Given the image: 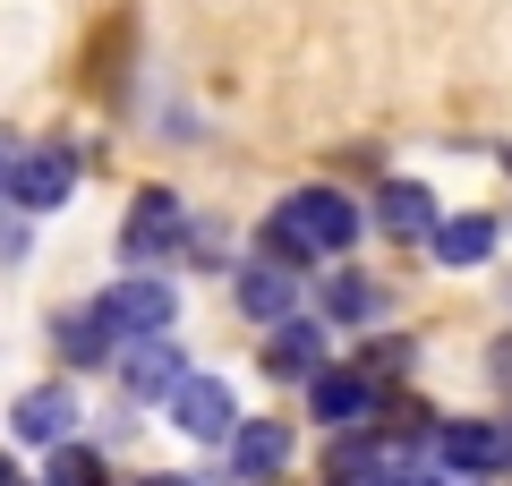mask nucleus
I'll list each match as a JSON object with an SVG mask.
<instances>
[{
    "label": "nucleus",
    "mask_w": 512,
    "mask_h": 486,
    "mask_svg": "<svg viewBox=\"0 0 512 486\" xmlns=\"http://www.w3.org/2000/svg\"><path fill=\"white\" fill-rule=\"evenodd\" d=\"M0 197H9V154H0Z\"/></svg>",
    "instance_id": "obj_23"
},
{
    "label": "nucleus",
    "mask_w": 512,
    "mask_h": 486,
    "mask_svg": "<svg viewBox=\"0 0 512 486\" xmlns=\"http://www.w3.org/2000/svg\"><path fill=\"white\" fill-rule=\"evenodd\" d=\"M367 231V214L342 197V188H291V197L265 214V256L291 273L325 265V256H350V239Z\"/></svg>",
    "instance_id": "obj_1"
},
{
    "label": "nucleus",
    "mask_w": 512,
    "mask_h": 486,
    "mask_svg": "<svg viewBox=\"0 0 512 486\" xmlns=\"http://www.w3.org/2000/svg\"><path fill=\"white\" fill-rule=\"evenodd\" d=\"M26 222H35V214H18V205L0 214V265H18V256L35 248V231H26Z\"/></svg>",
    "instance_id": "obj_18"
},
{
    "label": "nucleus",
    "mask_w": 512,
    "mask_h": 486,
    "mask_svg": "<svg viewBox=\"0 0 512 486\" xmlns=\"http://www.w3.org/2000/svg\"><path fill=\"white\" fill-rule=\"evenodd\" d=\"M504 171H512V145H504Z\"/></svg>",
    "instance_id": "obj_24"
},
{
    "label": "nucleus",
    "mask_w": 512,
    "mask_h": 486,
    "mask_svg": "<svg viewBox=\"0 0 512 486\" xmlns=\"http://www.w3.org/2000/svg\"><path fill=\"white\" fill-rule=\"evenodd\" d=\"M188 256H197V265H231V256H222V231H214V222H188Z\"/></svg>",
    "instance_id": "obj_19"
},
{
    "label": "nucleus",
    "mask_w": 512,
    "mask_h": 486,
    "mask_svg": "<svg viewBox=\"0 0 512 486\" xmlns=\"http://www.w3.org/2000/svg\"><path fill=\"white\" fill-rule=\"evenodd\" d=\"M239 316H248V324H282V316H299V273L274 265V256L239 265Z\"/></svg>",
    "instance_id": "obj_13"
},
{
    "label": "nucleus",
    "mask_w": 512,
    "mask_h": 486,
    "mask_svg": "<svg viewBox=\"0 0 512 486\" xmlns=\"http://www.w3.org/2000/svg\"><path fill=\"white\" fill-rule=\"evenodd\" d=\"M487 376H495V393H512V333L487 350Z\"/></svg>",
    "instance_id": "obj_20"
},
{
    "label": "nucleus",
    "mask_w": 512,
    "mask_h": 486,
    "mask_svg": "<svg viewBox=\"0 0 512 486\" xmlns=\"http://www.w3.org/2000/svg\"><path fill=\"white\" fill-rule=\"evenodd\" d=\"M0 486H26V478H18V461H9V452H0Z\"/></svg>",
    "instance_id": "obj_22"
},
{
    "label": "nucleus",
    "mask_w": 512,
    "mask_h": 486,
    "mask_svg": "<svg viewBox=\"0 0 512 486\" xmlns=\"http://www.w3.org/2000/svg\"><path fill=\"white\" fill-rule=\"evenodd\" d=\"M171 427L188 435V444H231L239 435V401L222 376H188L180 393H171Z\"/></svg>",
    "instance_id": "obj_7"
},
{
    "label": "nucleus",
    "mask_w": 512,
    "mask_h": 486,
    "mask_svg": "<svg viewBox=\"0 0 512 486\" xmlns=\"http://www.w3.org/2000/svg\"><path fill=\"white\" fill-rule=\"evenodd\" d=\"M69 427H77V393L69 384H26L18 401H9V435H18V444H69Z\"/></svg>",
    "instance_id": "obj_10"
},
{
    "label": "nucleus",
    "mask_w": 512,
    "mask_h": 486,
    "mask_svg": "<svg viewBox=\"0 0 512 486\" xmlns=\"http://www.w3.org/2000/svg\"><path fill=\"white\" fill-rule=\"evenodd\" d=\"M316 367H333V359H325V324H308V316H282L274 333H265V376H282V384H308Z\"/></svg>",
    "instance_id": "obj_12"
},
{
    "label": "nucleus",
    "mask_w": 512,
    "mask_h": 486,
    "mask_svg": "<svg viewBox=\"0 0 512 486\" xmlns=\"http://www.w3.org/2000/svg\"><path fill=\"white\" fill-rule=\"evenodd\" d=\"M188 376H197V367L180 359V342H171V333H146V342L120 350V384H128L137 401H171Z\"/></svg>",
    "instance_id": "obj_9"
},
{
    "label": "nucleus",
    "mask_w": 512,
    "mask_h": 486,
    "mask_svg": "<svg viewBox=\"0 0 512 486\" xmlns=\"http://www.w3.org/2000/svg\"><path fill=\"white\" fill-rule=\"evenodd\" d=\"M495 239H504V222H495V214H453V222L436 231V265H461V273H470V265H487V256H495Z\"/></svg>",
    "instance_id": "obj_15"
},
{
    "label": "nucleus",
    "mask_w": 512,
    "mask_h": 486,
    "mask_svg": "<svg viewBox=\"0 0 512 486\" xmlns=\"http://www.w3.org/2000/svg\"><path fill=\"white\" fill-rule=\"evenodd\" d=\"M376 231L402 239V248H436V231H444L436 188H427V180H384L376 188Z\"/></svg>",
    "instance_id": "obj_8"
},
{
    "label": "nucleus",
    "mask_w": 512,
    "mask_h": 486,
    "mask_svg": "<svg viewBox=\"0 0 512 486\" xmlns=\"http://www.w3.org/2000/svg\"><path fill=\"white\" fill-rule=\"evenodd\" d=\"M52 342H60L69 367H103V359H120V324H111L103 299H94V307H69V316L52 324Z\"/></svg>",
    "instance_id": "obj_14"
},
{
    "label": "nucleus",
    "mask_w": 512,
    "mask_h": 486,
    "mask_svg": "<svg viewBox=\"0 0 512 486\" xmlns=\"http://www.w3.org/2000/svg\"><path fill=\"white\" fill-rule=\"evenodd\" d=\"M137 486H197V478H180V469H154V478H137Z\"/></svg>",
    "instance_id": "obj_21"
},
{
    "label": "nucleus",
    "mask_w": 512,
    "mask_h": 486,
    "mask_svg": "<svg viewBox=\"0 0 512 486\" xmlns=\"http://www.w3.org/2000/svg\"><path fill=\"white\" fill-rule=\"evenodd\" d=\"M103 316L120 324V350H128V342H146V333H171V324H180V290H171L163 273L137 265V273H120V282L103 290Z\"/></svg>",
    "instance_id": "obj_3"
},
{
    "label": "nucleus",
    "mask_w": 512,
    "mask_h": 486,
    "mask_svg": "<svg viewBox=\"0 0 512 486\" xmlns=\"http://www.w3.org/2000/svg\"><path fill=\"white\" fill-rule=\"evenodd\" d=\"M43 486H111L103 461H94L86 444H52V461H43Z\"/></svg>",
    "instance_id": "obj_17"
},
{
    "label": "nucleus",
    "mask_w": 512,
    "mask_h": 486,
    "mask_svg": "<svg viewBox=\"0 0 512 486\" xmlns=\"http://www.w3.org/2000/svg\"><path fill=\"white\" fill-rule=\"evenodd\" d=\"M436 469L453 478H504L512 469V418H444L436 427Z\"/></svg>",
    "instance_id": "obj_2"
},
{
    "label": "nucleus",
    "mask_w": 512,
    "mask_h": 486,
    "mask_svg": "<svg viewBox=\"0 0 512 486\" xmlns=\"http://www.w3.org/2000/svg\"><path fill=\"white\" fill-rule=\"evenodd\" d=\"M325 316L333 324H376L384 316V282H367V273H333V282H325Z\"/></svg>",
    "instance_id": "obj_16"
},
{
    "label": "nucleus",
    "mask_w": 512,
    "mask_h": 486,
    "mask_svg": "<svg viewBox=\"0 0 512 486\" xmlns=\"http://www.w3.org/2000/svg\"><path fill=\"white\" fill-rule=\"evenodd\" d=\"M77 197V145H26L9 154V205L18 214H52Z\"/></svg>",
    "instance_id": "obj_5"
},
{
    "label": "nucleus",
    "mask_w": 512,
    "mask_h": 486,
    "mask_svg": "<svg viewBox=\"0 0 512 486\" xmlns=\"http://www.w3.org/2000/svg\"><path fill=\"white\" fill-rule=\"evenodd\" d=\"M282 469H291V427H282V418H239V435H231V478L274 486Z\"/></svg>",
    "instance_id": "obj_11"
},
{
    "label": "nucleus",
    "mask_w": 512,
    "mask_h": 486,
    "mask_svg": "<svg viewBox=\"0 0 512 486\" xmlns=\"http://www.w3.org/2000/svg\"><path fill=\"white\" fill-rule=\"evenodd\" d=\"M384 410V384L367 367H316L308 376V418L316 427H376Z\"/></svg>",
    "instance_id": "obj_6"
},
{
    "label": "nucleus",
    "mask_w": 512,
    "mask_h": 486,
    "mask_svg": "<svg viewBox=\"0 0 512 486\" xmlns=\"http://www.w3.org/2000/svg\"><path fill=\"white\" fill-rule=\"evenodd\" d=\"M180 248H188L180 188H137V205H128V222H120V256L128 265H154V256H180Z\"/></svg>",
    "instance_id": "obj_4"
},
{
    "label": "nucleus",
    "mask_w": 512,
    "mask_h": 486,
    "mask_svg": "<svg viewBox=\"0 0 512 486\" xmlns=\"http://www.w3.org/2000/svg\"><path fill=\"white\" fill-rule=\"evenodd\" d=\"M470 486H478V478H470Z\"/></svg>",
    "instance_id": "obj_25"
}]
</instances>
